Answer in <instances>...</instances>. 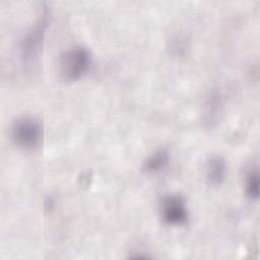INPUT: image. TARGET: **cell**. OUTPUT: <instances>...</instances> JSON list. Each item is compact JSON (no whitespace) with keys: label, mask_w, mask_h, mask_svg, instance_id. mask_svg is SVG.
Here are the masks:
<instances>
[{"label":"cell","mask_w":260,"mask_h":260,"mask_svg":"<svg viewBox=\"0 0 260 260\" xmlns=\"http://www.w3.org/2000/svg\"><path fill=\"white\" fill-rule=\"evenodd\" d=\"M90 65V51L83 45H74L60 54L58 73L65 81H75L87 73Z\"/></svg>","instance_id":"1"},{"label":"cell","mask_w":260,"mask_h":260,"mask_svg":"<svg viewBox=\"0 0 260 260\" xmlns=\"http://www.w3.org/2000/svg\"><path fill=\"white\" fill-rule=\"evenodd\" d=\"M49 19L50 9H48V6L45 4L42 7L34 25L26 30L19 42L20 59L24 64L30 65L38 59L43 47Z\"/></svg>","instance_id":"2"},{"label":"cell","mask_w":260,"mask_h":260,"mask_svg":"<svg viewBox=\"0 0 260 260\" xmlns=\"http://www.w3.org/2000/svg\"><path fill=\"white\" fill-rule=\"evenodd\" d=\"M10 136L18 147L35 150L42 144L44 128L38 118L25 115L14 120L10 128Z\"/></svg>","instance_id":"3"},{"label":"cell","mask_w":260,"mask_h":260,"mask_svg":"<svg viewBox=\"0 0 260 260\" xmlns=\"http://www.w3.org/2000/svg\"><path fill=\"white\" fill-rule=\"evenodd\" d=\"M161 219L165 223L181 226L189 220L186 199L180 194H169L162 197L159 205Z\"/></svg>","instance_id":"4"},{"label":"cell","mask_w":260,"mask_h":260,"mask_svg":"<svg viewBox=\"0 0 260 260\" xmlns=\"http://www.w3.org/2000/svg\"><path fill=\"white\" fill-rule=\"evenodd\" d=\"M228 175V164L221 155L210 156L204 166V176L210 186L220 185Z\"/></svg>","instance_id":"5"},{"label":"cell","mask_w":260,"mask_h":260,"mask_svg":"<svg viewBox=\"0 0 260 260\" xmlns=\"http://www.w3.org/2000/svg\"><path fill=\"white\" fill-rule=\"evenodd\" d=\"M170 162V153L165 148H159L149 154L142 164V170L147 174H156L164 171Z\"/></svg>","instance_id":"6"},{"label":"cell","mask_w":260,"mask_h":260,"mask_svg":"<svg viewBox=\"0 0 260 260\" xmlns=\"http://www.w3.org/2000/svg\"><path fill=\"white\" fill-rule=\"evenodd\" d=\"M245 193L251 200H256L259 197V172L258 168H252L246 176Z\"/></svg>","instance_id":"7"},{"label":"cell","mask_w":260,"mask_h":260,"mask_svg":"<svg viewBox=\"0 0 260 260\" xmlns=\"http://www.w3.org/2000/svg\"><path fill=\"white\" fill-rule=\"evenodd\" d=\"M205 106H206V114L211 115L210 121H212L216 117V115L220 109L219 94L217 92L210 93V95L208 96V99L206 101Z\"/></svg>","instance_id":"8"}]
</instances>
